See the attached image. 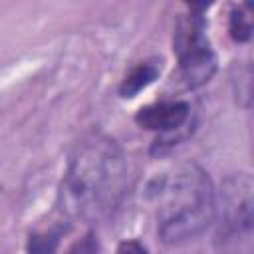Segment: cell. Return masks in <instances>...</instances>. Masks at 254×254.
<instances>
[{
    "label": "cell",
    "mask_w": 254,
    "mask_h": 254,
    "mask_svg": "<svg viewBox=\"0 0 254 254\" xmlns=\"http://www.w3.org/2000/svg\"><path fill=\"white\" fill-rule=\"evenodd\" d=\"M125 179L127 165L121 147L107 135H89L67 163L60 187L62 210L71 218L97 220L115 208Z\"/></svg>",
    "instance_id": "cell-1"
},
{
    "label": "cell",
    "mask_w": 254,
    "mask_h": 254,
    "mask_svg": "<svg viewBox=\"0 0 254 254\" xmlns=\"http://www.w3.org/2000/svg\"><path fill=\"white\" fill-rule=\"evenodd\" d=\"M149 196L157 208L159 236L165 244H181L198 236L216 216V196L208 175L194 163L159 175Z\"/></svg>",
    "instance_id": "cell-2"
},
{
    "label": "cell",
    "mask_w": 254,
    "mask_h": 254,
    "mask_svg": "<svg viewBox=\"0 0 254 254\" xmlns=\"http://www.w3.org/2000/svg\"><path fill=\"white\" fill-rule=\"evenodd\" d=\"M252 179L246 173L224 181L218 204L216 246L220 254H248L252 236Z\"/></svg>",
    "instance_id": "cell-3"
},
{
    "label": "cell",
    "mask_w": 254,
    "mask_h": 254,
    "mask_svg": "<svg viewBox=\"0 0 254 254\" xmlns=\"http://www.w3.org/2000/svg\"><path fill=\"white\" fill-rule=\"evenodd\" d=\"M204 30V18L198 12L183 16L175 30L173 50L179 56V69L187 87L206 83L216 71V56L210 50Z\"/></svg>",
    "instance_id": "cell-4"
},
{
    "label": "cell",
    "mask_w": 254,
    "mask_h": 254,
    "mask_svg": "<svg viewBox=\"0 0 254 254\" xmlns=\"http://www.w3.org/2000/svg\"><path fill=\"white\" fill-rule=\"evenodd\" d=\"M190 107L185 101H161L147 107H141L135 115L139 127L149 131H159L163 135H171L189 123Z\"/></svg>",
    "instance_id": "cell-5"
},
{
    "label": "cell",
    "mask_w": 254,
    "mask_h": 254,
    "mask_svg": "<svg viewBox=\"0 0 254 254\" xmlns=\"http://www.w3.org/2000/svg\"><path fill=\"white\" fill-rule=\"evenodd\" d=\"M159 71H161V67L155 62H143L137 67H133L125 75V79H123V83L119 87L121 97H135L141 89H145L149 83H153L157 79Z\"/></svg>",
    "instance_id": "cell-6"
},
{
    "label": "cell",
    "mask_w": 254,
    "mask_h": 254,
    "mask_svg": "<svg viewBox=\"0 0 254 254\" xmlns=\"http://www.w3.org/2000/svg\"><path fill=\"white\" fill-rule=\"evenodd\" d=\"M228 32L234 42H246L252 36V20L244 14L242 8H232L228 18Z\"/></svg>",
    "instance_id": "cell-7"
},
{
    "label": "cell",
    "mask_w": 254,
    "mask_h": 254,
    "mask_svg": "<svg viewBox=\"0 0 254 254\" xmlns=\"http://www.w3.org/2000/svg\"><path fill=\"white\" fill-rule=\"evenodd\" d=\"M58 232L48 230V232H36L30 236L28 242V252L30 254H54L58 246Z\"/></svg>",
    "instance_id": "cell-8"
},
{
    "label": "cell",
    "mask_w": 254,
    "mask_h": 254,
    "mask_svg": "<svg viewBox=\"0 0 254 254\" xmlns=\"http://www.w3.org/2000/svg\"><path fill=\"white\" fill-rule=\"evenodd\" d=\"M67 254H99V244L93 232H87L83 238H79L77 242L71 244V248L67 250Z\"/></svg>",
    "instance_id": "cell-9"
},
{
    "label": "cell",
    "mask_w": 254,
    "mask_h": 254,
    "mask_svg": "<svg viewBox=\"0 0 254 254\" xmlns=\"http://www.w3.org/2000/svg\"><path fill=\"white\" fill-rule=\"evenodd\" d=\"M117 254H149L147 248L137 240H123L117 246Z\"/></svg>",
    "instance_id": "cell-10"
}]
</instances>
